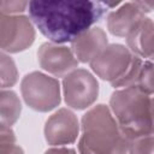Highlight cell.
Wrapping results in <instances>:
<instances>
[{
    "instance_id": "1",
    "label": "cell",
    "mask_w": 154,
    "mask_h": 154,
    "mask_svg": "<svg viewBox=\"0 0 154 154\" xmlns=\"http://www.w3.org/2000/svg\"><path fill=\"white\" fill-rule=\"evenodd\" d=\"M107 11L100 1H30L29 14L53 43L72 42Z\"/></svg>"
},
{
    "instance_id": "2",
    "label": "cell",
    "mask_w": 154,
    "mask_h": 154,
    "mask_svg": "<svg viewBox=\"0 0 154 154\" xmlns=\"http://www.w3.org/2000/svg\"><path fill=\"white\" fill-rule=\"evenodd\" d=\"M128 149L129 141L107 106L96 105L82 117L79 154H128Z\"/></svg>"
},
{
    "instance_id": "3",
    "label": "cell",
    "mask_w": 154,
    "mask_h": 154,
    "mask_svg": "<svg viewBox=\"0 0 154 154\" xmlns=\"http://www.w3.org/2000/svg\"><path fill=\"white\" fill-rule=\"evenodd\" d=\"M109 106L113 116L128 141L154 134L152 99L137 87L116 90Z\"/></svg>"
},
{
    "instance_id": "4",
    "label": "cell",
    "mask_w": 154,
    "mask_h": 154,
    "mask_svg": "<svg viewBox=\"0 0 154 154\" xmlns=\"http://www.w3.org/2000/svg\"><path fill=\"white\" fill-rule=\"evenodd\" d=\"M143 60L123 45L107 46L91 63L93 71L114 88L135 87Z\"/></svg>"
},
{
    "instance_id": "5",
    "label": "cell",
    "mask_w": 154,
    "mask_h": 154,
    "mask_svg": "<svg viewBox=\"0 0 154 154\" xmlns=\"http://www.w3.org/2000/svg\"><path fill=\"white\" fill-rule=\"evenodd\" d=\"M20 90L25 103L38 112H48L60 102L59 82L42 72L28 73L20 83Z\"/></svg>"
},
{
    "instance_id": "6",
    "label": "cell",
    "mask_w": 154,
    "mask_h": 154,
    "mask_svg": "<svg viewBox=\"0 0 154 154\" xmlns=\"http://www.w3.org/2000/svg\"><path fill=\"white\" fill-rule=\"evenodd\" d=\"M35 29L25 16L0 14V46L2 52L18 53L32 45Z\"/></svg>"
},
{
    "instance_id": "7",
    "label": "cell",
    "mask_w": 154,
    "mask_h": 154,
    "mask_svg": "<svg viewBox=\"0 0 154 154\" xmlns=\"http://www.w3.org/2000/svg\"><path fill=\"white\" fill-rule=\"evenodd\" d=\"M63 89L67 106L75 109H84L97 99L99 83L89 71L76 69L64 77Z\"/></svg>"
},
{
    "instance_id": "8",
    "label": "cell",
    "mask_w": 154,
    "mask_h": 154,
    "mask_svg": "<svg viewBox=\"0 0 154 154\" xmlns=\"http://www.w3.org/2000/svg\"><path fill=\"white\" fill-rule=\"evenodd\" d=\"M37 58L41 67L55 77L67 76L78 65V60L71 48L53 42L41 45L37 51Z\"/></svg>"
},
{
    "instance_id": "9",
    "label": "cell",
    "mask_w": 154,
    "mask_h": 154,
    "mask_svg": "<svg viewBox=\"0 0 154 154\" xmlns=\"http://www.w3.org/2000/svg\"><path fill=\"white\" fill-rule=\"evenodd\" d=\"M78 132V119L75 113L67 108L58 109L47 119L45 125L46 141L52 146L73 143L77 140Z\"/></svg>"
},
{
    "instance_id": "10",
    "label": "cell",
    "mask_w": 154,
    "mask_h": 154,
    "mask_svg": "<svg viewBox=\"0 0 154 154\" xmlns=\"http://www.w3.org/2000/svg\"><path fill=\"white\" fill-rule=\"evenodd\" d=\"M106 32L99 28H90L71 42V49L78 61L91 63L106 47Z\"/></svg>"
},
{
    "instance_id": "11",
    "label": "cell",
    "mask_w": 154,
    "mask_h": 154,
    "mask_svg": "<svg viewBox=\"0 0 154 154\" xmlns=\"http://www.w3.org/2000/svg\"><path fill=\"white\" fill-rule=\"evenodd\" d=\"M142 18H144V12L136 2H125L107 16V28L112 35L126 37Z\"/></svg>"
},
{
    "instance_id": "12",
    "label": "cell",
    "mask_w": 154,
    "mask_h": 154,
    "mask_svg": "<svg viewBox=\"0 0 154 154\" xmlns=\"http://www.w3.org/2000/svg\"><path fill=\"white\" fill-rule=\"evenodd\" d=\"M130 51L140 58H152L154 55V22L142 18L126 36Z\"/></svg>"
},
{
    "instance_id": "13",
    "label": "cell",
    "mask_w": 154,
    "mask_h": 154,
    "mask_svg": "<svg viewBox=\"0 0 154 154\" xmlns=\"http://www.w3.org/2000/svg\"><path fill=\"white\" fill-rule=\"evenodd\" d=\"M22 106L17 94L12 90L2 89L0 93V116L1 126L11 128L20 116Z\"/></svg>"
},
{
    "instance_id": "14",
    "label": "cell",
    "mask_w": 154,
    "mask_h": 154,
    "mask_svg": "<svg viewBox=\"0 0 154 154\" xmlns=\"http://www.w3.org/2000/svg\"><path fill=\"white\" fill-rule=\"evenodd\" d=\"M0 66H1V88L12 87L18 78V72L13 60L2 52L0 54Z\"/></svg>"
},
{
    "instance_id": "15",
    "label": "cell",
    "mask_w": 154,
    "mask_h": 154,
    "mask_svg": "<svg viewBox=\"0 0 154 154\" xmlns=\"http://www.w3.org/2000/svg\"><path fill=\"white\" fill-rule=\"evenodd\" d=\"M146 94H154V63L143 61L136 85Z\"/></svg>"
},
{
    "instance_id": "16",
    "label": "cell",
    "mask_w": 154,
    "mask_h": 154,
    "mask_svg": "<svg viewBox=\"0 0 154 154\" xmlns=\"http://www.w3.org/2000/svg\"><path fill=\"white\" fill-rule=\"evenodd\" d=\"M128 154H154V134L130 141Z\"/></svg>"
},
{
    "instance_id": "17",
    "label": "cell",
    "mask_w": 154,
    "mask_h": 154,
    "mask_svg": "<svg viewBox=\"0 0 154 154\" xmlns=\"http://www.w3.org/2000/svg\"><path fill=\"white\" fill-rule=\"evenodd\" d=\"M26 7H29V2L26 1H1L0 10L4 14H14L23 12Z\"/></svg>"
},
{
    "instance_id": "18",
    "label": "cell",
    "mask_w": 154,
    "mask_h": 154,
    "mask_svg": "<svg viewBox=\"0 0 154 154\" xmlns=\"http://www.w3.org/2000/svg\"><path fill=\"white\" fill-rule=\"evenodd\" d=\"M45 154H77V153L72 148L61 147V148H51V149L46 150Z\"/></svg>"
},
{
    "instance_id": "19",
    "label": "cell",
    "mask_w": 154,
    "mask_h": 154,
    "mask_svg": "<svg viewBox=\"0 0 154 154\" xmlns=\"http://www.w3.org/2000/svg\"><path fill=\"white\" fill-rule=\"evenodd\" d=\"M135 2L143 12H149L154 10V2H150V1H135Z\"/></svg>"
},
{
    "instance_id": "20",
    "label": "cell",
    "mask_w": 154,
    "mask_h": 154,
    "mask_svg": "<svg viewBox=\"0 0 154 154\" xmlns=\"http://www.w3.org/2000/svg\"><path fill=\"white\" fill-rule=\"evenodd\" d=\"M152 114H153V125H154V99H152Z\"/></svg>"
},
{
    "instance_id": "21",
    "label": "cell",
    "mask_w": 154,
    "mask_h": 154,
    "mask_svg": "<svg viewBox=\"0 0 154 154\" xmlns=\"http://www.w3.org/2000/svg\"><path fill=\"white\" fill-rule=\"evenodd\" d=\"M150 59H152V60H153V61H154V55H153V57H152V58H150Z\"/></svg>"
}]
</instances>
